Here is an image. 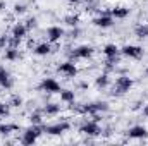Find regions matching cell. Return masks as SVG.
Masks as SVG:
<instances>
[{"label":"cell","instance_id":"5b68a950","mask_svg":"<svg viewBox=\"0 0 148 146\" xmlns=\"http://www.w3.org/2000/svg\"><path fill=\"white\" fill-rule=\"evenodd\" d=\"M57 72L62 74V76L67 77V79H73V77L77 76L79 69H77V65H76L74 60H67V62H62V64L57 65Z\"/></svg>","mask_w":148,"mask_h":146},{"label":"cell","instance_id":"8992f818","mask_svg":"<svg viewBox=\"0 0 148 146\" xmlns=\"http://www.w3.org/2000/svg\"><path fill=\"white\" fill-rule=\"evenodd\" d=\"M93 53H95V48L91 45H79L73 50L71 55H73L74 60H88L93 57Z\"/></svg>","mask_w":148,"mask_h":146},{"label":"cell","instance_id":"d6986e66","mask_svg":"<svg viewBox=\"0 0 148 146\" xmlns=\"http://www.w3.org/2000/svg\"><path fill=\"white\" fill-rule=\"evenodd\" d=\"M3 59H5L7 62H16V60L19 59V50H17L16 46H7L5 52H3Z\"/></svg>","mask_w":148,"mask_h":146},{"label":"cell","instance_id":"9a60e30c","mask_svg":"<svg viewBox=\"0 0 148 146\" xmlns=\"http://www.w3.org/2000/svg\"><path fill=\"white\" fill-rule=\"evenodd\" d=\"M33 52H35V55H38V57H47V55H50V53H52V43H50V41L38 43Z\"/></svg>","mask_w":148,"mask_h":146},{"label":"cell","instance_id":"603a6c76","mask_svg":"<svg viewBox=\"0 0 148 146\" xmlns=\"http://www.w3.org/2000/svg\"><path fill=\"white\" fill-rule=\"evenodd\" d=\"M29 124H35V126H41L43 124V112H33L29 113Z\"/></svg>","mask_w":148,"mask_h":146},{"label":"cell","instance_id":"7c38bea8","mask_svg":"<svg viewBox=\"0 0 148 146\" xmlns=\"http://www.w3.org/2000/svg\"><path fill=\"white\" fill-rule=\"evenodd\" d=\"M127 138L131 139H147L148 138V129L145 126H133L127 131Z\"/></svg>","mask_w":148,"mask_h":146},{"label":"cell","instance_id":"ffe728a7","mask_svg":"<svg viewBox=\"0 0 148 146\" xmlns=\"http://www.w3.org/2000/svg\"><path fill=\"white\" fill-rule=\"evenodd\" d=\"M109 84H110V77H109L107 72H103V74H100V76L95 77V86H97L98 89H105Z\"/></svg>","mask_w":148,"mask_h":146},{"label":"cell","instance_id":"d6a6232c","mask_svg":"<svg viewBox=\"0 0 148 146\" xmlns=\"http://www.w3.org/2000/svg\"><path fill=\"white\" fill-rule=\"evenodd\" d=\"M145 76H147V77H148V67H147V71H145Z\"/></svg>","mask_w":148,"mask_h":146},{"label":"cell","instance_id":"cb8c5ba5","mask_svg":"<svg viewBox=\"0 0 148 146\" xmlns=\"http://www.w3.org/2000/svg\"><path fill=\"white\" fill-rule=\"evenodd\" d=\"M64 23H66L69 28H77V24H79V16H76V14H69V16L64 17Z\"/></svg>","mask_w":148,"mask_h":146},{"label":"cell","instance_id":"4dcf8cb0","mask_svg":"<svg viewBox=\"0 0 148 146\" xmlns=\"http://www.w3.org/2000/svg\"><path fill=\"white\" fill-rule=\"evenodd\" d=\"M2 10H5V2H3V0H0V12H2Z\"/></svg>","mask_w":148,"mask_h":146},{"label":"cell","instance_id":"ba28073f","mask_svg":"<svg viewBox=\"0 0 148 146\" xmlns=\"http://www.w3.org/2000/svg\"><path fill=\"white\" fill-rule=\"evenodd\" d=\"M143 48L140 46V45H124L122 48H121V55H124V57H127V59H134V60H138V59H141L143 57Z\"/></svg>","mask_w":148,"mask_h":146},{"label":"cell","instance_id":"484cf974","mask_svg":"<svg viewBox=\"0 0 148 146\" xmlns=\"http://www.w3.org/2000/svg\"><path fill=\"white\" fill-rule=\"evenodd\" d=\"M26 10H28V7H26L24 3H16V5H14V14H16V16H23Z\"/></svg>","mask_w":148,"mask_h":146},{"label":"cell","instance_id":"83f0119b","mask_svg":"<svg viewBox=\"0 0 148 146\" xmlns=\"http://www.w3.org/2000/svg\"><path fill=\"white\" fill-rule=\"evenodd\" d=\"M9 105L10 107H23V98L16 95V96H12V100L9 102Z\"/></svg>","mask_w":148,"mask_h":146},{"label":"cell","instance_id":"1f68e13d","mask_svg":"<svg viewBox=\"0 0 148 146\" xmlns=\"http://www.w3.org/2000/svg\"><path fill=\"white\" fill-rule=\"evenodd\" d=\"M67 2H69V3H79L81 0H67Z\"/></svg>","mask_w":148,"mask_h":146},{"label":"cell","instance_id":"44dd1931","mask_svg":"<svg viewBox=\"0 0 148 146\" xmlns=\"http://www.w3.org/2000/svg\"><path fill=\"white\" fill-rule=\"evenodd\" d=\"M134 36L140 38V40H147L148 38V24L147 23H143V24H140V26L134 28Z\"/></svg>","mask_w":148,"mask_h":146},{"label":"cell","instance_id":"d4e9b609","mask_svg":"<svg viewBox=\"0 0 148 146\" xmlns=\"http://www.w3.org/2000/svg\"><path fill=\"white\" fill-rule=\"evenodd\" d=\"M9 115H10V105L0 102V119L2 117H9Z\"/></svg>","mask_w":148,"mask_h":146},{"label":"cell","instance_id":"2e32d148","mask_svg":"<svg viewBox=\"0 0 148 146\" xmlns=\"http://www.w3.org/2000/svg\"><path fill=\"white\" fill-rule=\"evenodd\" d=\"M109 14H110L114 19H126V17L129 16V9L124 7V5H115V7H112L110 9Z\"/></svg>","mask_w":148,"mask_h":146},{"label":"cell","instance_id":"4fadbf2b","mask_svg":"<svg viewBox=\"0 0 148 146\" xmlns=\"http://www.w3.org/2000/svg\"><path fill=\"white\" fill-rule=\"evenodd\" d=\"M28 28H26V24L24 23H16L14 26H12V29H10V36L16 38V40H24V38L28 36Z\"/></svg>","mask_w":148,"mask_h":146},{"label":"cell","instance_id":"6da1fadb","mask_svg":"<svg viewBox=\"0 0 148 146\" xmlns=\"http://www.w3.org/2000/svg\"><path fill=\"white\" fill-rule=\"evenodd\" d=\"M43 132H45V126H35V124H31L28 129H24V132L21 136V143L26 146L35 145Z\"/></svg>","mask_w":148,"mask_h":146},{"label":"cell","instance_id":"f546056e","mask_svg":"<svg viewBox=\"0 0 148 146\" xmlns=\"http://www.w3.org/2000/svg\"><path fill=\"white\" fill-rule=\"evenodd\" d=\"M141 112H143V117H147V119H148V103L143 107V110H141Z\"/></svg>","mask_w":148,"mask_h":146},{"label":"cell","instance_id":"5bb4252c","mask_svg":"<svg viewBox=\"0 0 148 146\" xmlns=\"http://www.w3.org/2000/svg\"><path fill=\"white\" fill-rule=\"evenodd\" d=\"M12 77H10V74L9 71L3 67V65H0V86L3 88V89H10L12 88Z\"/></svg>","mask_w":148,"mask_h":146},{"label":"cell","instance_id":"f1b7e54d","mask_svg":"<svg viewBox=\"0 0 148 146\" xmlns=\"http://www.w3.org/2000/svg\"><path fill=\"white\" fill-rule=\"evenodd\" d=\"M38 26V21H36V17H29L28 21H26V28L28 29H35Z\"/></svg>","mask_w":148,"mask_h":146},{"label":"cell","instance_id":"7a4b0ae2","mask_svg":"<svg viewBox=\"0 0 148 146\" xmlns=\"http://www.w3.org/2000/svg\"><path fill=\"white\" fill-rule=\"evenodd\" d=\"M133 86H134V81H133V77H129V76H119L117 79H115V83H114V95H117V96H122V95H126V93H129L131 89H133Z\"/></svg>","mask_w":148,"mask_h":146},{"label":"cell","instance_id":"e0dca14e","mask_svg":"<svg viewBox=\"0 0 148 146\" xmlns=\"http://www.w3.org/2000/svg\"><path fill=\"white\" fill-rule=\"evenodd\" d=\"M60 102L62 103H66V105H74V102H76V93H74L73 89H60Z\"/></svg>","mask_w":148,"mask_h":146},{"label":"cell","instance_id":"9c48e42d","mask_svg":"<svg viewBox=\"0 0 148 146\" xmlns=\"http://www.w3.org/2000/svg\"><path fill=\"white\" fill-rule=\"evenodd\" d=\"M64 35H66L64 28H60V26H50L47 29V41H50L52 45L53 43H59L64 38Z\"/></svg>","mask_w":148,"mask_h":146},{"label":"cell","instance_id":"ac0fdd59","mask_svg":"<svg viewBox=\"0 0 148 146\" xmlns=\"http://www.w3.org/2000/svg\"><path fill=\"white\" fill-rule=\"evenodd\" d=\"M43 115H48V117H55V115H59L60 113V105L59 103H47L45 107H43Z\"/></svg>","mask_w":148,"mask_h":146},{"label":"cell","instance_id":"7402d4cb","mask_svg":"<svg viewBox=\"0 0 148 146\" xmlns=\"http://www.w3.org/2000/svg\"><path fill=\"white\" fill-rule=\"evenodd\" d=\"M19 127L16 124H0V136H9L12 131H17Z\"/></svg>","mask_w":148,"mask_h":146},{"label":"cell","instance_id":"52a82bcc","mask_svg":"<svg viewBox=\"0 0 148 146\" xmlns=\"http://www.w3.org/2000/svg\"><path fill=\"white\" fill-rule=\"evenodd\" d=\"M69 129H71V124L67 120H62V122H57V124H52V126H45V134H48V136H62Z\"/></svg>","mask_w":148,"mask_h":146},{"label":"cell","instance_id":"277c9868","mask_svg":"<svg viewBox=\"0 0 148 146\" xmlns=\"http://www.w3.org/2000/svg\"><path fill=\"white\" fill-rule=\"evenodd\" d=\"M79 132L84 134V136H88V138H97V136L102 134V127H100V124L95 122V120H86V122L79 127Z\"/></svg>","mask_w":148,"mask_h":146},{"label":"cell","instance_id":"30bf717a","mask_svg":"<svg viewBox=\"0 0 148 146\" xmlns=\"http://www.w3.org/2000/svg\"><path fill=\"white\" fill-rule=\"evenodd\" d=\"M93 26H97V28H100V29H109L114 26V17H112L110 14H100L98 17H95L93 21Z\"/></svg>","mask_w":148,"mask_h":146},{"label":"cell","instance_id":"8fae6325","mask_svg":"<svg viewBox=\"0 0 148 146\" xmlns=\"http://www.w3.org/2000/svg\"><path fill=\"white\" fill-rule=\"evenodd\" d=\"M102 53L105 55V60H119L121 48H119L115 43H107V45L102 48Z\"/></svg>","mask_w":148,"mask_h":146},{"label":"cell","instance_id":"4316f807","mask_svg":"<svg viewBox=\"0 0 148 146\" xmlns=\"http://www.w3.org/2000/svg\"><path fill=\"white\" fill-rule=\"evenodd\" d=\"M10 45V36L7 35H0V50H5Z\"/></svg>","mask_w":148,"mask_h":146},{"label":"cell","instance_id":"3957f363","mask_svg":"<svg viewBox=\"0 0 148 146\" xmlns=\"http://www.w3.org/2000/svg\"><path fill=\"white\" fill-rule=\"evenodd\" d=\"M38 88H40L41 91L48 93V95H55V93H60V89H62V88H60V83H59L57 79H53V77H43Z\"/></svg>","mask_w":148,"mask_h":146}]
</instances>
